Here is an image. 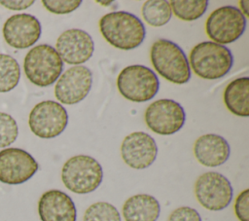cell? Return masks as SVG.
Returning a JSON list of instances; mask_svg holds the SVG:
<instances>
[{
	"mask_svg": "<svg viewBox=\"0 0 249 221\" xmlns=\"http://www.w3.org/2000/svg\"><path fill=\"white\" fill-rule=\"evenodd\" d=\"M99 30L110 45L124 51L140 46L146 35L142 20L125 11H114L104 15L99 20Z\"/></svg>",
	"mask_w": 249,
	"mask_h": 221,
	"instance_id": "cell-1",
	"label": "cell"
},
{
	"mask_svg": "<svg viewBox=\"0 0 249 221\" xmlns=\"http://www.w3.org/2000/svg\"><path fill=\"white\" fill-rule=\"evenodd\" d=\"M188 60L195 74L205 80H216L225 76L233 64L231 50L212 41L196 44L190 52Z\"/></svg>",
	"mask_w": 249,
	"mask_h": 221,
	"instance_id": "cell-2",
	"label": "cell"
},
{
	"mask_svg": "<svg viewBox=\"0 0 249 221\" xmlns=\"http://www.w3.org/2000/svg\"><path fill=\"white\" fill-rule=\"evenodd\" d=\"M151 62L156 71L170 83L183 85L191 78L189 60L183 50L174 42L159 39L150 51Z\"/></svg>",
	"mask_w": 249,
	"mask_h": 221,
	"instance_id": "cell-3",
	"label": "cell"
},
{
	"mask_svg": "<svg viewBox=\"0 0 249 221\" xmlns=\"http://www.w3.org/2000/svg\"><path fill=\"white\" fill-rule=\"evenodd\" d=\"M103 179L101 165L88 155H76L68 159L61 169L64 186L75 194H89L96 190Z\"/></svg>",
	"mask_w": 249,
	"mask_h": 221,
	"instance_id": "cell-4",
	"label": "cell"
},
{
	"mask_svg": "<svg viewBox=\"0 0 249 221\" xmlns=\"http://www.w3.org/2000/svg\"><path fill=\"white\" fill-rule=\"evenodd\" d=\"M23 69L32 84L44 88L53 85L59 78L63 70V61L53 47L40 44L26 54Z\"/></svg>",
	"mask_w": 249,
	"mask_h": 221,
	"instance_id": "cell-5",
	"label": "cell"
},
{
	"mask_svg": "<svg viewBox=\"0 0 249 221\" xmlns=\"http://www.w3.org/2000/svg\"><path fill=\"white\" fill-rule=\"evenodd\" d=\"M117 88L125 99L132 102H146L158 93L160 81L151 68L134 64L124 67L120 72Z\"/></svg>",
	"mask_w": 249,
	"mask_h": 221,
	"instance_id": "cell-6",
	"label": "cell"
},
{
	"mask_svg": "<svg viewBox=\"0 0 249 221\" xmlns=\"http://www.w3.org/2000/svg\"><path fill=\"white\" fill-rule=\"evenodd\" d=\"M246 18L238 8L227 5L214 10L205 22V32L212 42L224 45L236 41L244 33Z\"/></svg>",
	"mask_w": 249,
	"mask_h": 221,
	"instance_id": "cell-7",
	"label": "cell"
},
{
	"mask_svg": "<svg viewBox=\"0 0 249 221\" xmlns=\"http://www.w3.org/2000/svg\"><path fill=\"white\" fill-rule=\"evenodd\" d=\"M233 189L229 179L217 171H207L199 175L195 183V196L206 209L219 211L231 202Z\"/></svg>",
	"mask_w": 249,
	"mask_h": 221,
	"instance_id": "cell-8",
	"label": "cell"
},
{
	"mask_svg": "<svg viewBox=\"0 0 249 221\" xmlns=\"http://www.w3.org/2000/svg\"><path fill=\"white\" fill-rule=\"evenodd\" d=\"M68 124V113L58 102L44 100L37 103L29 113L28 125L40 138H54L63 132Z\"/></svg>",
	"mask_w": 249,
	"mask_h": 221,
	"instance_id": "cell-9",
	"label": "cell"
},
{
	"mask_svg": "<svg viewBox=\"0 0 249 221\" xmlns=\"http://www.w3.org/2000/svg\"><path fill=\"white\" fill-rule=\"evenodd\" d=\"M144 119L147 127L155 133L170 135L182 129L186 114L179 102L170 98H161L146 108Z\"/></svg>",
	"mask_w": 249,
	"mask_h": 221,
	"instance_id": "cell-10",
	"label": "cell"
},
{
	"mask_svg": "<svg viewBox=\"0 0 249 221\" xmlns=\"http://www.w3.org/2000/svg\"><path fill=\"white\" fill-rule=\"evenodd\" d=\"M91 85L90 69L85 65H75L59 76L54 87V95L63 104H77L86 98Z\"/></svg>",
	"mask_w": 249,
	"mask_h": 221,
	"instance_id": "cell-11",
	"label": "cell"
},
{
	"mask_svg": "<svg viewBox=\"0 0 249 221\" xmlns=\"http://www.w3.org/2000/svg\"><path fill=\"white\" fill-rule=\"evenodd\" d=\"M35 159L19 148H6L0 151V182L18 185L29 180L38 170Z\"/></svg>",
	"mask_w": 249,
	"mask_h": 221,
	"instance_id": "cell-12",
	"label": "cell"
},
{
	"mask_svg": "<svg viewBox=\"0 0 249 221\" xmlns=\"http://www.w3.org/2000/svg\"><path fill=\"white\" fill-rule=\"evenodd\" d=\"M55 51L63 62L74 66L82 65L93 55L94 42L85 30L70 28L58 36Z\"/></svg>",
	"mask_w": 249,
	"mask_h": 221,
	"instance_id": "cell-13",
	"label": "cell"
},
{
	"mask_svg": "<svg viewBox=\"0 0 249 221\" xmlns=\"http://www.w3.org/2000/svg\"><path fill=\"white\" fill-rule=\"evenodd\" d=\"M121 155L129 167L144 169L156 161L158 146L150 134L144 131H134L124 138Z\"/></svg>",
	"mask_w": 249,
	"mask_h": 221,
	"instance_id": "cell-14",
	"label": "cell"
},
{
	"mask_svg": "<svg viewBox=\"0 0 249 221\" xmlns=\"http://www.w3.org/2000/svg\"><path fill=\"white\" fill-rule=\"evenodd\" d=\"M41 23L30 14H16L3 25V37L6 43L16 49H26L34 45L41 36Z\"/></svg>",
	"mask_w": 249,
	"mask_h": 221,
	"instance_id": "cell-15",
	"label": "cell"
},
{
	"mask_svg": "<svg viewBox=\"0 0 249 221\" xmlns=\"http://www.w3.org/2000/svg\"><path fill=\"white\" fill-rule=\"evenodd\" d=\"M41 221H76L77 209L72 199L56 189L45 192L38 202Z\"/></svg>",
	"mask_w": 249,
	"mask_h": 221,
	"instance_id": "cell-16",
	"label": "cell"
},
{
	"mask_svg": "<svg viewBox=\"0 0 249 221\" xmlns=\"http://www.w3.org/2000/svg\"><path fill=\"white\" fill-rule=\"evenodd\" d=\"M231 154L228 141L215 133L203 134L195 141L194 155L202 166L215 167L225 164Z\"/></svg>",
	"mask_w": 249,
	"mask_h": 221,
	"instance_id": "cell-17",
	"label": "cell"
},
{
	"mask_svg": "<svg viewBox=\"0 0 249 221\" xmlns=\"http://www.w3.org/2000/svg\"><path fill=\"white\" fill-rule=\"evenodd\" d=\"M122 213L124 221H157L160 213V205L155 197L137 194L124 202Z\"/></svg>",
	"mask_w": 249,
	"mask_h": 221,
	"instance_id": "cell-18",
	"label": "cell"
},
{
	"mask_svg": "<svg viewBox=\"0 0 249 221\" xmlns=\"http://www.w3.org/2000/svg\"><path fill=\"white\" fill-rule=\"evenodd\" d=\"M223 99L228 110L235 116H249V78L240 77L228 84Z\"/></svg>",
	"mask_w": 249,
	"mask_h": 221,
	"instance_id": "cell-19",
	"label": "cell"
},
{
	"mask_svg": "<svg viewBox=\"0 0 249 221\" xmlns=\"http://www.w3.org/2000/svg\"><path fill=\"white\" fill-rule=\"evenodd\" d=\"M141 14L144 20L154 27L165 25L172 17L170 4L166 0L145 1L141 9Z\"/></svg>",
	"mask_w": 249,
	"mask_h": 221,
	"instance_id": "cell-20",
	"label": "cell"
},
{
	"mask_svg": "<svg viewBox=\"0 0 249 221\" xmlns=\"http://www.w3.org/2000/svg\"><path fill=\"white\" fill-rule=\"evenodd\" d=\"M172 14L185 21H193L202 17L208 7L207 0H172L169 2Z\"/></svg>",
	"mask_w": 249,
	"mask_h": 221,
	"instance_id": "cell-21",
	"label": "cell"
},
{
	"mask_svg": "<svg viewBox=\"0 0 249 221\" xmlns=\"http://www.w3.org/2000/svg\"><path fill=\"white\" fill-rule=\"evenodd\" d=\"M20 79V68L11 55L0 54V92H7L16 88Z\"/></svg>",
	"mask_w": 249,
	"mask_h": 221,
	"instance_id": "cell-22",
	"label": "cell"
},
{
	"mask_svg": "<svg viewBox=\"0 0 249 221\" xmlns=\"http://www.w3.org/2000/svg\"><path fill=\"white\" fill-rule=\"evenodd\" d=\"M83 221H122L118 209L107 202L90 204L85 211Z\"/></svg>",
	"mask_w": 249,
	"mask_h": 221,
	"instance_id": "cell-23",
	"label": "cell"
},
{
	"mask_svg": "<svg viewBox=\"0 0 249 221\" xmlns=\"http://www.w3.org/2000/svg\"><path fill=\"white\" fill-rule=\"evenodd\" d=\"M18 134V128L16 120L10 114L0 112V148L14 143Z\"/></svg>",
	"mask_w": 249,
	"mask_h": 221,
	"instance_id": "cell-24",
	"label": "cell"
},
{
	"mask_svg": "<svg viewBox=\"0 0 249 221\" xmlns=\"http://www.w3.org/2000/svg\"><path fill=\"white\" fill-rule=\"evenodd\" d=\"M43 6L51 13L56 15L70 14L80 7L81 0H43Z\"/></svg>",
	"mask_w": 249,
	"mask_h": 221,
	"instance_id": "cell-25",
	"label": "cell"
},
{
	"mask_svg": "<svg viewBox=\"0 0 249 221\" xmlns=\"http://www.w3.org/2000/svg\"><path fill=\"white\" fill-rule=\"evenodd\" d=\"M234 213L239 221H249V189L243 190L236 197Z\"/></svg>",
	"mask_w": 249,
	"mask_h": 221,
	"instance_id": "cell-26",
	"label": "cell"
},
{
	"mask_svg": "<svg viewBox=\"0 0 249 221\" xmlns=\"http://www.w3.org/2000/svg\"><path fill=\"white\" fill-rule=\"evenodd\" d=\"M167 221H201V217L196 209L190 206H180L169 214Z\"/></svg>",
	"mask_w": 249,
	"mask_h": 221,
	"instance_id": "cell-27",
	"label": "cell"
},
{
	"mask_svg": "<svg viewBox=\"0 0 249 221\" xmlns=\"http://www.w3.org/2000/svg\"><path fill=\"white\" fill-rule=\"evenodd\" d=\"M0 4L4 7H6L7 9L10 10H14V11H19V10H24L27 9L28 7H30L31 5L34 4L33 0H17V1H0Z\"/></svg>",
	"mask_w": 249,
	"mask_h": 221,
	"instance_id": "cell-28",
	"label": "cell"
},
{
	"mask_svg": "<svg viewBox=\"0 0 249 221\" xmlns=\"http://www.w3.org/2000/svg\"><path fill=\"white\" fill-rule=\"evenodd\" d=\"M249 2L247 0H242V1H239V7H240V12L242 13V15L245 17V18H248L249 17V11H248V5Z\"/></svg>",
	"mask_w": 249,
	"mask_h": 221,
	"instance_id": "cell-29",
	"label": "cell"
},
{
	"mask_svg": "<svg viewBox=\"0 0 249 221\" xmlns=\"http://www.w3.org/2000/svg\"><path fill=\"white\" fill-rule=\"evenodd\" d=\"M98 4H101L102 6H109L113 3V1H96Z\"/></svg>",
	"mask_w": 249,
	"mask_h": 221,
	"instance_id": "cell-30",
	"label": "cell"
}]
</instances>
